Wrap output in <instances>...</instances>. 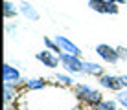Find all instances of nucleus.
<instances>
[{
	"label": "nucleus",
	"mask_w": 127,
	"mask_h": 110,
	"mask_svg": "<svg viewBox=\"0 0 127 110\" xmlns=\"http://www.w3.org/2000/svg\"><path fill=\"white\" fill-rule=\"evenodd\" d=\"M74 95H76L77 101H81L83 105H87L89 108L96 110L98 108V105L103 101V94L99 90H96V88L85 85V83H79V85L74 86Z\"/></svg>",
	"instance_id": "obj_1"
},
{
	"label": "nucleus",
	"mask_w": 127,
	"mask_h": 110,
	"mask_svg": "<svg viewBox=\"0 0 127 110\" xmlns=\"http://www.w3.org/2000/svg\"><path fill=\"white\" fill-rule=\"evenodd\" d=\"M59 61H61V66L64 68V72H66V73H83L85 63L79 59V55L63 51V53L59 55Z\"/></svg>",
	"instance_id": "obj_2"
},
{
	"label": "nucleus",
	"mask_w": 127,
	"mask_h": 110,
	"mask_svg": "<svg viewBox=\"0 0 127 110\" xmlns=\"http://www.w3.org/2000/svg\"><path fill=\"white\" fill-rule=\"evenodd\" d=\"M120 4H114L111 0H89V7L101 15H118L120 13Z\"/></svg>",
	"instance_id": "obj_3"
},
{
	"label": "nucleus",
	"mask_w": 127,
	"mask_h": 110,
	"mask_svg": "<svg viewBox=\"0 0 127 110\" xmlns=\"http://www.w3.org/2000/svg\"><path fill=\"white\" fill-rule=\"evenodd\" d=\"M96 53H98V57L107 64H116L118 61H120L116 48L109 46V44H98V46H96Z\"/></svg>",
	"instance_id": "obj_4"
},
{
	"label": "nucleus",
	"mask_w": 127,
	"mask_h": 110,
	"mask_svg": "<svg viewBox=\"0 0 127 110\" xmlns=\"http://www.w3.org/2000/svg\"><path fill=\"white\" fill-rule=\"evenodd\" d=\"M99 85L111 92H120L122 88H125L124 81H122V75H111V73H103L99 77Z\"/></svg>",
	"instance_id": "obj_5"
},
{
	"label": "nucleus",
	"mask_w": 127,
	"mask_h": 110,
	"mask_svg": "<svg viewBox=\"0 0 127 110\" xmlns=\"http://www.w3.org/2000/svg\"><path fill=\"white\" fill-rule=\"evenodd\" d=\"M35 59H37L41 64L48 66V68H57V66L61 64L59 55H57V53H54V51H50L48 48H44L42 51H39V53L35 55Z\"/></svg>",
	"instance_id": "obj_6"
},
{
	"label": "nucleus",
	"mask_w": 127,
	"mask_h": 110,
	"mask_svg": "<svg viewBox=\"0 0 127 110\" xmlns=\"http://www.w3.org/2000/svg\"><path fill=\"white\" fill-rule=\"evenodd\" d=\"M2 79H4V83H11V85H17V86H19L20 83L24 81L22 75H20V72L15 68V66H11L9 63H6V64H4Z\"/></svg>",
	"instance_id": "obj_7"
},
{
	"label": "nucleus",
	"mask_w": 127,
	"mask_h": 110,
	"mask_svg": "<svg viewBox=\"0 0 127 110\" xmlns=\"http://www.w3.org/2000/svg\"><path fill=\"white\" fill-rule=\"evenodd\" d=\"M55 42H57L59 46H61V50H63V51H66V53H74V55H79V57H81V53H83V51L79 50V46H76V44L70 41L68 37L57 35V37H55Z\"/></svg>",
	"instance_id": "obj_8"
},
{
	"label": "nucleus",
	"mask_w": 127,
	"mask_h": 110,
	"mask_svg": "<svg viewBox=\"0 0 127 110\" xmlns=\"http://www.w3.org/2000/svg\"><path fill=\"white\" fill-rule=\"evenodd\" d=\"M19 7H20V15H22L24 19H28L30 22H37L39 19H41V15H39V11L35 9V7L32 6V4L28 2V0H22Z\"/></svg>",
	"instance_id": "obj_9"
},
{
	"label": "nucleus",
	"mask_w": 127,
	"mask_h": 110,
	"mask_svg": "<svg viewBox=\"0 0 127 110\" xmlns=\"http://www.w3.org/2000/svg\"><path fill=\"white\" fill-rule=\"evenodd\" d=\"M83 73H87V75H94V77H101L103 73H105V70H103L101 64L87 61V63H85V68H83Z\"/></svg>",
	"instance_id": "obj_10"
},
{
	"label": "nucleus",
	"mask_w": 127,
	"mask_h": 110,
	"mask_svg": "<svg viewBox=\"0 0 127 110\" xmlns=\"http://www.w3.org/2000/svg\"><path fill=\"white\" fill-rule=\"evenodd\" d=\"M19 13H20V7L15 6L11 0H6V2H4V17H6L7 20H9V19H15Z\"/></svg>",
	"instance_id": "obj_11"
},
{
	"label": "nucleus",
	"mask_w": 127,
	"mask_h": 110,
	"mask_svg": "<svg viewBox=\"0 0 127 110\" xmlns=\"http://www.w3.org/2000/svg\"><path fill=\"white\" fill-rule=\"evenodd\" d=\"M24 86L26 90H42L46 86L44 79H24Z\"/></svg>",
	"instance_id": "obj_12"
},
{
	"label": "nucleus",
	"mask_w": 127,
	"mask_h": 110,
	"mask_svg": "<svg viewBox=\"0 0 127 110\" xmlns=\"http://www.w3.org/2000/svg\"><path fill=\"white\" fill-rule=\"evenodd\" d=\"M17 97V85H11V83H4V99L6 103H9Z\"/></svg>",
	"instance_id": "obj_13"
},
{
	"label": "nucleus",
	"mask_w": 127,
	"mask_h": 110,
	"mask_svg": "<svg viewBox=\"0 0 127 110\" xmlns=\"http://www.w3.org/2000/svg\"><path fill=\"white\" fill-rule=\"evenodd\" d=\"M44 48H48L50 51H54V53H57V55L63 53V50H61V46L55 42V39H50V37H44Z\"/></svg>",
	"instance_id": "obj_14"
},
{
	"label": "nucleus",
	"mask_w": 127,
	"mask_h": 110,
	"mask_svg": "<svg viewBox=\"0 0 127 110\" xmlns=\"http://www.w3.org/2000/svg\"><path fill=\"white\" fill-rule=\"evenodd\" d=\"M118 105H120V103H118V101L116 99H111V101H101V103H99L98 105V108H96V110H118Z\"/></svg>",
	"instance_id": "obj_15"
},
{
	"label": "nucleus",
	"mask_w": 127,
	"mask_h": 110,
	"mask_svg": "<svg viewBox=\"0 0 127 110\" xmlns=\"http://www.w3.org/2000/svg\"><path fill=\"white\" fill-rule=\"evenodd\" d=\"M55 79H57V83H61V85H64V86H72L74 85V79L70 75H66V73H57Z\"/></svg>",
	"instance_id": "obj_16"
},
{
	"label": "nucleus",
	"mask_w": 127,
	"mask_h": 110,
	"mask_svg": "<svg viewBox=\"0 0 127 110\" xmlns=\"http://www.w3.org/2000/svg\"><path fill=\"white\" fill-rule=\"evenodd\" d=\"M116 101L124 108H127V88H122L120 92H116Z\"/></svg>",
	"instance_id": "obj_17"
},
{
	"label": "nucleus",
	"mask_w": 127,
	"mask_h": 110,
	"mask_svg": "<svg viewBox=\"0 0 127 110\" xmlns=\"http://www.w3.org/2000/svg\"><path fill=\"white\" fill-rule=\"evenodd\" d=\"M116 51H118L120 61H127V48L125 46H116Z\"/></svg>",
	"instance_id": "obj_18"
},
{
	"label": "nucleus",
	"mask_w": 127,
	"mask_h": 110,
	"mask_svg": "<svg viewBox=\"0 0 127 110\" xmlns=\"http://www.w3.org/2000/svg\"><path fill=\"white\" fill-rule=\"evenodd\" d=\"M111 2H114V4H120V6H122V4H127V0H111Z\"/></svg>",
	"instance_id": "obj_19"
},
{
	"label": "nucleus",
	"mask_w": 127,
	"mask_h": 110,
	"mask_svg": "<svg viewBox=\"0 0 127 110\" xmlns=\"http://www.w3.org/2000/svg\"><path fill=\"white\" fill-rule=\"evenodd\" d=\"M122 81H124V86L127 88V73H125V75H122Z\"/></svg>",
	"instance_id": "obj_20"
},
{
	"label": "nucleus",
	"mask_w": 127,
	"mask_h": 110,
	"mask_svg": "<svg viewBox=\"0 0 127 110\" xmlns=\"http://www.w3.org/2000/svg\"><path fill=\"white\" fill-rule=\"evenodd\" d=\"M74 110H79V108H74Z\"/></svg>",
	"instance_id": "obj_21"
}]
</instances>
